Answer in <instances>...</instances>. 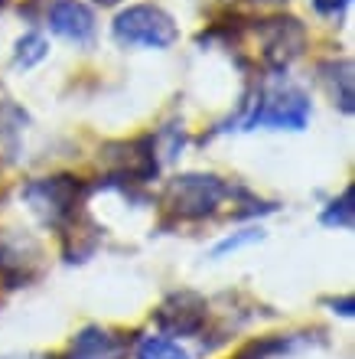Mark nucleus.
<instances>
[{
	"instance_id": "nucleus-1",
	"label": "nucleus",
	"mask_w": 355,
	"mask_h": 359,
	"mask_svg": "<svg viewBox=\"0 0 355 359\" xmlns=\"http://www.w3.org/2000/svg\"><path fill=\"white\" fill-rule=\"evenodd\" d=\"M179 36L176 23L169 13H163L160 7H127L124 13H118L114 20V39L121 46H144V49H167L173 46Z\"/></svg>"
},
{
	"instance_id": "nucleus-2",
	"label": "nucleus",
	"mask_w": 355,
	"mask_h": 359,
	"mask_svg": "<svg viewBox=\"0 0 355 359\" xmlns=\"http://www.w3.org/2000/svg\"><path fill=\"white\" fill-rule=\"evenodd\" d=\"M225 196H228V187L218 177H206V173H186V177H176L167 187V206L179 219L209 216L218 209Z\"/></svg>"
},
{
	"instance_id": "nucleus-3",
	"label": "nucleus",
	"mask_w": 355,
	"mask_h": 359,
	"mask_svg": "<svg viewBox=\"0 0 355 359\" xmlns=\"http://www.w3.org/2000/svg\"><path fill=\"white\" fill-rule=\"evenodd\" d=\"M309 121L307 95L293 86H281L261 95V102L248 118V128H274V131H303Z\"/></svg>"
},
{
	"instance_id": "nucleus-4",
	"label": "nucleus",
	"mask_w": 355,
	"mask_h": 359,
	"mask_svg": "<svg viewBox=\"0 0 355 359\" xmlns=\"http://www.w3.org/2000/svg\"><path fill=\"white\" fill-rule=\"evenodd\" d=\"M78 196H82V183L72 177L33 180V183L23 189V199L33 206V212H36L46 226H59V222L72 219L75 206H78Z\"/></svg>"
},
{
	"instance_id": "nucleus-5",
	"label": "nucleus",
	"mask_w": 355,
	"mask_h": 359,
	"mask_svg": "<svg viewBox=\"0 0 355 359\" xmlns=\"http://www.w3.org/2000/svg\"><path fill=\"white\" fill-rule=\"evenodd\" d=\"M258 36H261V53L267 59V66L287 69L303 53L307 29L300 27V20H293V17H277V20H264Z\"/></svg>"
},
{
	"instance_id": "nucleus-6",
	"label": "nucleus",
	"mask_w": 355,
	"mask_h": 359,
	"mask_svg": "<svg viewBox=\"0 0 355 359\" xmlns=\"http://www.w3.org/2000/svg\"><path fill=\"white\" fill-rule=\"evenodd\" d=\"M49 27L72 43H88L95 33V13L82 0H53L49 4Z\"/></svg>"
},
{
	"instance_id": "nucleus-7",
	"label": "nucleus",
	"mask_w": 355,
	"mask_h": 359,
	"mask_svg": "<svg viewBox=\"0 0 355 359\" xmlns=\"http://www.w3.org/2000/svg\"><path fill=\"white\" fill-rule=\"evenodd\" d=\"M157 320L163 330L169 333H179V337H186V333H196L199 327H202V320H206V301L202 297H196V294H173L163 307H160Z\"/></svg>"
},
{
	"instance_id": "nucleus-8",
	"label": "nucleus",
	"mask_w": 355,
	"mask_h": 359,
	"mask_svg": "<svg viewBox=\"0 0 355 359\" xmlns=\"http://www.w3.org/2000/svg\"><path fill=\"white\" fill-rule=\"evenodd\" d=\"M118 356V340H114L108 330H98V327H88L72 340V350L69 359H114Z\"/></svg>"
},
{
	"instance_id": "nucleus-9",
	"label": "nucleus",
	"mask_w": 355,
	"mask_h": 359,
	"mask_svg": "<svg viewBox=\"0 0 355 359\" xmlns=\"http://www.w3.org/2000/svg\"><path fill=\"white\" fill-rule=\"evenodd\" d=\"M137 359H189V353L167 337H144L137 343Z\"/></svg>"
},
{
	"instance_id": "nucleus-10",
	"label": "nucleus",
	"mask_w": 355,
	"mask_h": 359,
	"mask_svg": "<svg viewBox=\"0 0 355 359\" xmlns=\"http://www.w3.org/2000/svg\"><path fill=\"white\" fill-rule=\"evenodd\" d=\"M46 56H49V43L43 33H27V36L17 43V66L20 69L36 66V62H43Z\"/></svg>"
},
{
	"instance_id": "nucleus-11",
	"label": "nucleus",
	"mask_w": 355,
	"mask_h": 359,
	"mask_svg": "<svg viewBox=\"0 0 355 359\" xmlns=\"http://www.w3.org/2000/svg\"><path fill=\"white\" fill-rule=\"evenodd\" d=\"M323 222H326V226H336V229H352V189H346L342 199L333 203V206L323 212Z\"/></svg>"
},
{
	"instance_id": "nucleus-12",
	"label": "nucleus",
	"mask_w": 355,
	"mask_h": 359,
	"mask_svg": "<svg viewBox=\"0 0 355 359\" xmlns=\"http://www.w3.org/2000/svg\"><path fill=\"white\" fill-rule=\"evenodd\" d=\"M258 238H261V232H258V229H248V232H244V236L225 238L222 245H215V252H212V255H215V258H218V255H225V252H235V248H242V245H248V242H258Z\"/></svg>"
},
{
	"instance_id": "nucleus-13",
	"label": "nucleus",
	"mask_w": 355,
	"mask_h": 359,
	"mask_svg": "<svg viewBox=\"0 0 355 359\" xmlns=\"http://www.w3.org/2000/svg\"><path fill=\"white\" fill-rule=\"evenodd\" d=\"M349 4H352V0H313V7H316L319 13H326V17H339Z\"/></svg>"
},
{
	"instance_id": "nucleus-14",
	"label": "nucleus",
	"mask_w": 355,
	"mask_h": 359,
	"mask_svg": "<svg viewBox=\"0 0 355 359\" xmlns=\"http://www.w3.org/2000/svg\"><path fill=\"white\" fill-rule=\"evenodd\" d=\"M95 4H102V7H114V4H121V0H95Z\"/></svg>"
}]
</instances>
